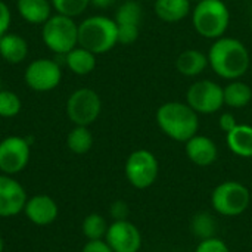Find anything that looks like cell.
Wrapping results in <instances>:
<instances>
[{
	"mask_svg": "<svg viewBox=\"0 0 252 252\" xmlns=\"http://www.w3.org/2000/svg\"><path fill=\"white\" fill-rule=\"evenodd\" d=\"M22 102L15 92L0 90V117L13 118L21 112Z\"/></svg>",
	"mask_w": 252,
	"mask_h": 252,
	"instance_id": "obj_27",
	"label": "cell"
},
{
	"mask_svg": "<svg viewBox=\"0 0 252 252\" xmlns=\"http://www.w3.org/2000/svg\"><path fill=\"white\" fill-rule=\"evenodd\" d=\"M251 31H252V19H251Z\"/></svg>",
	"mask_w": 252,
	"mask_h": 252,
	"instance_id": "obj_38",
	"label": "cell"
},
{
	"mask_svg": "<svg viewBox=\"0 0 252 252\" xmlns=\"http://www.w3.org/2000/svg\"><path fill=\"white\" fill-rule=\"evenodd\" d=\"M100 111V96L89 87L77 89L66 100V115L75 126L89 127L99 118Z\"/></svg>",
	"mask_w": 252,
	"mask_h": 252,
	"instance_id": "obj_8",
	"label": "cell"
},
{
	"mask_svg": "<svg viewBox=\"0 0 252 252\" xmlns=\"http://www.w3.org/2000/svg\"><path fill=\"white\" fill-rule=\"evenodd\" d=\"M105 241L114 252H139L142 248V233L139 227L128 220L112 221Z\"/></svg>",
	"mask_w": 252,
	"mask_h": 252,
	"instance_id": "obj_13",
	"label": "cell"
},
{
	"mask_svg": "<svg viewBox=\"0 0 252 252\" xmlns=\"http://www.w3.org/2000/svg\"><path fill=\"white\" fill-rule=\"evenodd\" d=\"M190 232L199 241L216 236V233H217L216 217L207 211H201V213L195 214L190 220Z\"/></svg>",
	"mask_w": 252,
	"mask_h": 252,
	"instance_id": "obj_25",
	"label": "cell"
},
{
	"mask_svg": "<svg viewBox=\"0 0 252 252\" xmlns=\"http://www.w3.org/2000/svg\"><path fill=\"white\" fill-rule=\"evenodd\" d=\"M190 1H192V3H195V4H196V3H199V1H202V0H190Z\"/></svg>",
	"mask_w": 252,
	"mask_h": 252,
	"instance_id": "obj_36",
	"label": "cell"
},
{
	"mask_svg": "<svg viewBox=\"0 0 252 252\" xmlns=\"http://www.w3.org/2000/svg\"><path fill=\"white\" fill-rule=\"evenodd\" d=\"M155 118L159 130L174 142L186 143L199 130L198 114L186 102L171 100L162 103Z\"/></svg>",
	"mask_w": 252,
	"mask_h": 252,
	"instance_id": "obj_2",
	"label": "cell"
},
{
	"mask_svg": "<svg viewBox=\"0 0 252 252\" xmlns=\"http://www.w3.org/2000/svg\"><path fill=\"white\" fill-rule=\"evenodd\" d=\"M10 21H12L10 9H9V6L3 0H0V37L4 35L9 31Z\"/></svg>",
	"mask_w": 252,
	"mask_h": 252,
	"instance_id": "obj_31",
	"label": "cell"
},
{
	"mask_svg": "<svg viewBox=\"0 0 252 252\" xmlns=\"http://www.w3.org/2000/svg\"><path fill=\"white\" fill-rule=\"evenodd\" d=\"M124 173L127 182L134 189L145 190L155 185L159 174V162L151 151L136 149L128 155Z\"/></svg>",
	"mask_w": 252,
	"mask_h": 252,
	"instance_id": "obj_7",
	"label": "cell"
},
{
	"mask_svg": "<svg viewBox=\"0 0 252 252\" xmlns=\"http://www.w3.org/2000/svg\"><path fill=\"white\" fill-rule=\"evenodd\" d=\"M0 55L9 63H21L28 55V44L19 34L6 32L0 37Z\"/></svg>",
	"mask_w": 252,
	"mask_h": 252,
	"instance_id": "obj_19",
	"label": "cell"
},
{
	"mask_svg": "<svg viewBox=\"0 0 252 252\" xmlns=\"http://www.w3.org/2000/svg\"><path fill=\"white\" fill-rule=\"evenodd\" d=\"M52 3L49 0H18L16 9L24 21L30 24H44L52 16Z\"/></svg>",
	"mask_w": 252,
	"mask_h": 252,
	"instance_id": "obj_21",
	"label": "cell"
},
{
	"mask_svg": "<svg viewBox=\"0 0 252 252\" xmlns=\"http://www.w3.org/2000/svg\"><path fill=\"white\" fill-rule=\"evenodd\" d=\"M154 252H159V251H154Z\"/></svg>",
	"mask_w": 252,
	"mask_h": 252,
	"instance_id": "obj_39",
	"label": "cell"
},
{
	"mask_svg": "<svg viewBox=\"0 0 252 252\" xmlns=\"http://www.w3.org/2000/svg\"><path fill=\"white\" fill-rule=\"evenodd\" d=\"M27 192L12 176L0 174V217L7 219L24 211Z\"/></svg>",
	"mask_w": 252,
	"mask_h": 252,
	"instance_id": "obj_14",
	"label": "cell"
},
{
	"mask_svg": "<svg viewBox=\"0 0 252 252\" xmlns=\"http://www.w3.org/2000/svg\"><path fill=\"white\" fill-rule=\"evenodd\" d=\"M223 96H224V105L233 109H242L251 103L252 89L247 83H242L241 80H233L223 87Z\"/></svg>",
	"mask_w": 252,
	"mask_h": 252,
	"instance_id": "obj_23",
	"label": "cell"
},
{
	"mask_svg": "<svg viewBox=\"0 0 252 252\" xmlns=\"http://www.w3.org/2000/svg\"><path fill=\"white\" fill-rule=\"evenodd\" d=\"M66 146L75 155H84L93 148V134L89 127L75 126L66 136Z\"/></svg>",
	"mask_w": 252,
	"mask_h": 252,
	"instance_id": "obj_24",
	"label": "cell"
},
{
	"mask_svg": "<svg viewBox=\"0 0 252 252\" xmlns=\"http://www.w3.org/2000/svg\"><path fill=\"white\" fill-rule=\"evenodd\" d=\"M195 31L208 40L224 37L230 25V12L223 0H202L195 4L192 12Z\"/></svg>",
	"mask_w": 252,
	"mask_h": 252,
	"instance_id": "obj_4",
	"label": "cell"
},
{
	"mask_svg": "<svg viewBox=\"0 0 252 252\" xmlns=\"http://www.w3.org/2000/svg\"><path fill=\"white\" fill-rule=\"evenodd\" d=\"M211 207L223 217L242 216L251 205L250 189L236 180H226L217 185L211 192Z\"/></svg>",
	"mask_w": 252,
	"mask_h": 252,
	"instance_id": "obj_5",
	"label": "cell"
},
{
	"mask_svg": "<svg viewBox=\"0 0 252 252\" xmlns=\"http://www.w3.org/2000/svg\"><path fill=\"white\" fill-rule=\"evenodd\" d=\"M114 1L115 0H90V4H93L94 7H99V9H106L111 4H114Z\"/></svg>",
	"mask_w": 252,
	"mask_h": 252,
	"instance_id": "obj_34",
	"label": "cell"
},
{
	"mask_svg": "<svg viewBox=\"0 0 252 252\" xmlns=\"http://www.w3.org/2000/svg\"><path fill=\"white\" fill-rule=\"evenodd\" d=\"M155 15L167 24H176L185 19L192 12L190 0H155Z\"/></svg>",
	"mask_w": 252,
	"mask_h": 252,
	"instance_id": "obj_17",
	"label": "cell"
},
{
	"mask_svg": "<svg viewBox=\"0 0 252 252\" xmlns=\"http://www.w3.org/2000/svg\"><path fill=\"white\" fill-rule=\"evenodd\" d=\"M208 66V56L196 49L182 52L176 59V69L185 77H196Z\"/></svg>",
	"mask_w": 252,
	"mask_h": 252,
	"instance_id": "obj_18",
	"label": "cell"
},
{
	"mask_svg": "<svg viewBox=\"0 0 252 252\" xmlns=\"http://www.w3.org/2000/svg\"><path fill=\"white\" fill-rule=\"evenodd\" d=\"M208 65L223 80H239L251 66V58L247 46L233 37H220L214 40L208 50Z\"/></svg>",
	"mask_w": 252,
	"mask_h": 252,
	"instance_id": "obj_1",
	"label": "cell"
},
{
	"mask_svg": "<svg viewBox=\"0 0 252 252\" xmlns=\"http://www.w3.org/2000/svg\"><path fill=\"white\" fill-rule=\"evenodd\" d=\"M143 18L142 4L136 0H126L115 13L114 21L118 28V43L133 44L140 34V24Z\"/></svg>",
	"mask_w": 252,
	"mask_h": 252,
	"instance_id": "obj_12",
	"label": "cell"
},
{
	"mask_svg": "<svg viewBox=\"0 0 252 252\" xmlns=\"http://www.w3.org/2000/svg\"><path fill=\"white\" fill-rule=\"evenodd\" d=\"M195 252H230V250H229V245L223 239L213 236V238L199 241V244L195 248Z\"/></svg>",
	"mask_w": 252,
	"mask_h": 252,
	"instance_id": "obj_29",
	"label": "cell"
},
{
	"mask_svg": "<svg viewBox=\"0 0 252 252\" xmlns=\"http://www.w3.org/2000/svg\"><path fill=\"white\" fill-rule=\"evenodd\" d=\"M186 103L196 114H216L224 105L223 87L213 80H199L188 89Z\"/></svg>",
	"mask_w": 252,
	"mask_h": 252,
	"instance_id": "obj_9",
	"label": "cell"
},
{
	"mask_svg": "<svg viewBox=\"0 0 252 252\" xmlns=\"http://www.w3.org/2000/svg\"><path fill=\"white\" fill-rule=\"evenodd\" d=\"M24 78L31 90L50 92L59 86L62 80V69L58 62L46 58H38L27 66Z\"/></svg>",
	"mask_w": 252,
	"mask_h": 252,
	"instance_id": "obj_10",
	"label": "cell"
},
{
	"mask_svg": "<svg viewBox=\"0 0 252 252\" xmlns=\"http://www.w3.org/2000/svg\"><path fill=\"white\" fill-rule=\"evenodd\" d=\"M188 159L198 167H210L219 158V148L216 142L202 134H195L185 143Z\"/></svg>",
	"mask_w": 252,
	"mask_h": 252,
	"instance_id": "obj_16",
	"label": "cell"
},
{
	"mask_svg": "<svg viewBox=\"0 0 252 252\" xmlns=\"http://www.w3.org/2000/svg\"><path fill=\"white\" fill-rule=\"evenodd\" d=\"M3 248H4V242H3V239L0 236V252H3Z\"/></svg>",
	"mask_w": 252,
	"mask_h": 252,
	"instance_id": "obj_35",
	"label": "cell"
},
{
	"mask_svg": "<svg viewBox=\"0 0 252 252\" xmlns=\"http://www.w3.org/2000/svg\"><path fill=\"white\" fill-rule=\"evenodd\" d=\"M0 90H1V77H0Z\"/></svg>",
	"mask_w": 252,
	"mask_h": 252,
	"instance_id": "obj_37",
	"label": "cell"
},
{
	"mask_svg": "<svg viewBox=\"0 0 252 252\" xmlns=\"http://www.w3.org/2000/svg\"><path fill=\"white\" fill-rule=\"evenodd\" d=\"M108 227H109V224H108L106 219L97 213H92V214L86 216V219L83 220V224H81L83 235L86 236L87 241L105 239Z\"/></svg>",
	"mask_w": 252,
	"mask_h": 252,
	"instance_id": "obj_26",
	"label": "cell"
},
{
	"mask_svg": "<svg viewBox=\"0 0 252 252\" xmlns=\"http://www.w3.org/2000/svg\"><path fill=\"white\" fill-rule=\"evenodd\" d=\"M65 62L74 74L87 75L96 68V55L81 46H77L65 55Z\"/></svg>",
	"mask_w": 252,
	"mask_h": 252,
	"instance_id": "obj_22",
	"label": "cell"
},
{
	"mask_svg": "<svg viewBox=\"0 0 252 252\" xmlns=\"http://www.w3.org/2000/svg\"><path fill=\"white\" fill-rule=\"evenodd\" d=\"M43 43L58 55H66L78 46V25L72 18L56 13L52 15L41 30Z\"/></svg>",
	"mask_w": 252,
	"mask_h": 252,
	"instance_id": "obj_6",
	"label": "cell"
},
{
	"mask_svg": "<svg viewBox=\"0 0 252 252\" xmlns=\"http://www.w3.org/2000/svg\"><path fill=\"white\" fill-rule=\"evenodd\" d=\"M24 214L35 226H49L58 219L59 208L56 201L49 195H34L27 199Z\"/></svg>",
	"mask_w": 252,
	"mask_h": 252,
	"instance_id": "obj_15",
	"label": "cell"
},
{
	"mask_svg": "<svg viewBox=\"0 0 252 252\" xmlns=\"http://www.w3.org/2000/svg\"><path fill=\"white\" fill-rule=\"evenodd\" d=\"M226 143L236 157L252 158V126L238 124L226 134Z\"/></svg>",
	"mask_w": 252,
	"mask_h": 252,
	"instance_id": "obj_20",
	"label": "cell"
},
{
	"mask_svg": "<svg viewBox=\"0 0 252 252\" xmlns=\"http://www.w3.org/2000/svg\"><path fill=\"white\" fill-rule=\"evenodd\" d=\"M30 143L21 136H9L0 142V171L15 176L21 173L30 161Z\"/></svg>",
	"mask_w": 252,
	"mask_h": 252,
	"instance_id": "obj_11",
	"label": "cell"
},
{
	"mask_svg": "<svg viewBox=\"0 0 252 252\" xmlns=\"http://www.w3.org/2000/svg\"><path fill=\"white\" fill-rule=\"evenodd\" d=\"M50 3L58 13L74 18L81 15L87 9L90 0H50Z\"/></svg>",
	"mask_w": 252,
	"mask_h": 252,
	"instance_id": "obj_28",
	"label": "cell"
},
{
	"mask_svg": "<svg viewBox=\"0 0 252 252\" xmlns=\"http://www.w3.org/2000/svg\"><path fill=\"white\" fill-rule=\"evenodd\" d=\"M109 216L112 221H121L128 220L130 217V207L126 201H115L109 207Z\"/></svg>",
	"mask_w": 252,
	"mask_h": 252,
	"instance_id": "obj_30",
	"label": "cell"
},
{
	"mask_svg": "<svg viewBox=\"0 0 252 252\" xmlns=\"http://www.w3.org/2000/svg\"><path fill=\"white\" fill-rule=\"evenodd\" d=\"M81 252H114L111 250V247L106 244L105 239H99V241H87L86 245L83 247Z\"/></svg>",
	"mask_w": 252,
	"mask_h": 252,
	"instance_id": "obj_33",
	"label": "cell"
},
{
	"mask_svg": "<svg viewBox=\"0 0 252 252\" xmlns=\"http://www.w3.org/2000/svg\"><path fill=\"white\" fill-rule=\"evenodd\" d=\"M118 43L117 22L103 15L86 18L78 25V46L102 55L112 50Z\"/></svg>",
	"mask_w": 252,
	"mask_h": 252,
	"instance_id": "obj_3",
	"label": "cell"
},
{
	"mask_svg": "<svg viewBox=\"0 0 252 252\" xmlns=\"http://www.w3.org/2000/svg\"><path fill=\"white\" fill-rule=\"evenodd\" d=\"M238 124H239V123L236 121V117H235L232 112H224V114H221L220 118H219V126H220V128H221L226 134L230 133Z\"/></svg>",
	"mask_w": 252,
	"mask_h": 252,
	"instance_id": "obj_32",
	"label": "cell"
}]
</instances>
